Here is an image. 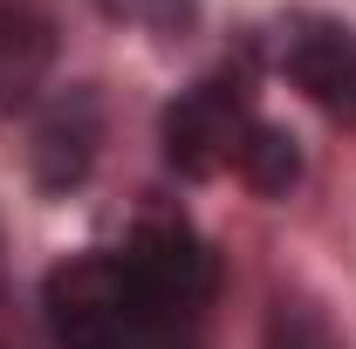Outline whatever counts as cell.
Returning <instances> with one entry per match:
<instances>
[{"label": "cell", "mask_w": 356, "mask_h": 349, "mask_svg": "<svg viewBox=\"0 0 356 349\" xmlns=\"http://www.w3.org/2000/svg\"><path fill=\"white\" fill-rule=\"evenodd\" d=\"M42 308H48V329H55L62 349H144L158 336L185 329L151 302V288L137 281V267L124 254L62 261L42 288Z\"/></svg>", "instance_id": "6da1fadb"}, {"label": "cell", "mask_w": 356, "mask_h": 349, "mask_svg": "<svg viewBox=\"0 0 356 349\" xmlns=\"http://www.w3.org/2000/svg\"><path fill=\"white\" fill-rule=\"evenodd\" d=\"M247 89L233 76H206L165 110V158L185 178H213L220 165H233L240 137H247Z\"/></svg>", "instance_id": "7a4b0ae2"}, {"label": "cell", "mask_w": 356, "mask_h": 349, "mask_svg": "<svg viewBox=\"0 0 356 349\" xmlns=\"http://www.w3.org/2000/svg\"><path fill=\"white\" fill-rule=\"evenodd\" d=\"M124 261L137 267V281L151 288V302L172 322H185L213 288V254L178 213H144L131 226V240H124Z\"/></svg>", "instance_id": "3957f363"}, {"label": "cell", "mask_w": 356, "mask_h": 349, "mask_svg": "<svg viewBox=\"0 0 356 349\" xmlns=\"http://www.w3.org/2000/svg\"><path fill=\"white\" fill-rule=\"evenodd\" d=\"M281 69L295 76V89L309 96L315 110L356 124V35L343 21L302 14V21L288 28V42H281Z\"/></svg>", "instance_id": "277c9868"}, {"label": "cell", "mask_w": 356, "mask_h": 349, "mask_svg": "<svg viewBox=\"0 0 356 349\" xmlns=\"http://www.w3.org/2000/svg\"><path fill=\"white\" fill-rule=\"evenodd\" d=\"M96 137H103L96 96H89V89L55 96L42 117H35V144H28L35 178H42L48 192H69V185H83V172L96 165Z\"/></svg>", "instance_id": "5b68a950"}, {"label": "cell", "mask_w": 356, "mask_h": 349, "mask_svg": "<svg viewBox=\"0 0 356 349\" xmlns=\"http://www.w3.org/2000/svg\"><path fill=\"white\" fill-rule=\"evenodd\" d=\"M55 69V28L35 0H0V117L35 103Z\"/></svg>", "instance_id": "8992f818"}, {"label": "cell", "mask_w": 356, "mask_h": 349, "mask_svg": "<svg viewBox=\"0 0 356 349\" xmlns=\"http://www.w3.org/2000/svg\"><path fill=\"white\" fill-rule=\"evenodd\" d=\"M233 165H240V178L254 185V192H267V199H281L295 178H302V151H295V137L281 131V124H247V137H240V151H233Z\"/></svg>", "instance_id": "52a82bcc"}, {"label": "cell", "mask_w": 356, "mask_h": 349, "mask_svg": "<svg viewBox=\"0 0 356 349\" xmlns=\"http://www.w3.org/2000/svg\"><path fill=\"white\" fill-rule=\"evenodd\" d=\"M110 14L144 21V28H185L192 21V0H110Z\"/></svg>", "instance_id": "ba28073f"}, {"label": "cell", "mask_w": 356, "mask_h": 349, "mask_svg": "<svg viewBox=\"0 0 356 349\" xmlns=\"http://www.w3.org/2000/svg\"><path fill=\"white\" fill-rule=\"evenodd\" d=\"M144 349H192L185 336H158V343H144Z\"/></svg>", "instance_id": "9c48e42d"}]
</instances>
